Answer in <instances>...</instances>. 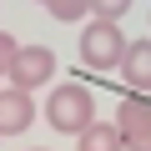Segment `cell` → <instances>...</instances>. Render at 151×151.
Masks as SVG:
<instances>
[{"label":"cell","mask_w":151,"mask_h":151,"mask_svg":"<svg viewBox=\"0 0 151 151\" xmlns=\"http://www.w3.org/2000/svg\"><path fill=\"white\" fill-rule=\"evenodd\" d=\"M121 76L136 96H151V40H131L126 45V60H121Z\"/></svg>","instance_id":"6"},{"label":"cell","mask_w":151,"mask_h":151,"mask_svg":"<svg viewBox=\"0 0 151 151\" xmlns=\"http://www.w3.org/2000/svg\"><path fill=\"white\" fill-rule=\"evenodd\" d=\"M55 76V50L50 45H20L15 65H10V86L15 91H35Z\"/></svg>","instance_id":"4"},{"label":"cell","mask_w":151,"mask_h":151,"mask_svg":"<svg viewBox=\"0 0 151 151\" xmlns=\"http://www.w3.org/2000/svg\"><path fill=\"white\" fill-rule=\"evenodd\" d=\"M35 5H50V0H35Z\"/></svg>","instance_id":"11"},{"label":"cell","mask_w":151,"mask_h":151,"mask_svg":"<svg viewBox=\"0 0 151 151\" xmlns=\"http://www.w3.org/2000/svg\"><path fill=\"white\" fill-rule=\"evenodd\" d=\"M116 131H121L126 151H151V101L146 96H126L116 106Z\"/></svg>","instance_id":"3"},{"label":"cell","mask_w":151,"mask_h":151,"mask_svg":"<svg viewBox=\"0 0 151 151\" xmlns=\"http://www.w3.org/2000/svg\"><path fill=\"white\" fill-rule=\"evenodd\" d=\"M30 121H35V101H30V91H0V136H20V131H30Z\"/></svg>","instance_id":"5"},{"label":"cell","mask_w":151,"mask_h":151,"mask_svg":"<svg viewBox=\"0 0 151 151\" xmlns=\"http://www.w3.org/2000/svg\"><path fill=\"white\" fill-rule=\"evenodd\" d=\"M45 121H50L55 131H65V136H70V131L81 136V131L96 121V101H91V91L76 86V81H70V86H55L50 101H45Z\"/></svg>","instance_id":"1"},{"label":"cell","mask_w":151,"mask_h":151,"mask_svg":"<svg viewBox=\"0 0 151 151\" xmlns=\"http://www.w3.org/2000/svg\"><path fill=\"white\" fill-rule=\"evenodd\" d=\"M91 10H96V20H121L131 10V0H91Z\"/></svg>","instance_id":"9"},{"label":"cell","mask_w":151,"mask_h":151,"mask_svg":"<svg viewBox=\"0 0 151 151\" xmlns=\"http://www.w3.org/2000/svg\"><path fill=\"white\" fill-rule=\"evenodd\" d=\"M45 10H50L55 20H65V25H70V20H81V15L91 10V0H50Z\"/></svg>","instance_id":"8"},{"label":"cell","mask_w":151,"mask_h":151,"mask_svg":"<svg viewBox=\"0 0 151 151\" xmlns=\"http://www.w3.org/2000/svg\"><path fill=\"white\" fill-rule=\"evenodd\" d=\"M126 45H131V40L116 30V20H91V25L81 30V60H86L91 70H121Z\"/></svg>","instance_id":"2"},{"label":"cell","mask_w":151,"mask_h":151,"mask_svg":"<svg viewBox=\"0 0 151 151\" xmlns=\"http://www.w3.org/2000/svg\"><path fill=\"white\" fill-rule=\"evenodd\" d=\"M81 151H126V141H121V131L111 121H91L81 131Z\"/></svg>","instance_id":"7"},{"label":"cell","mask_w":151,"mask_h":151,"mask_svg":"<svg viewBox=\"0 0 151 151\" xmlns=\"http://www.w3.org/2000/svg\"><path fill=\"white\" fill-rule=\"evenodd\" d=\"M15 55H20V45L0 30V76H10V65H15Z\"/></svg>","instance_id":"10"}]
</instances>
